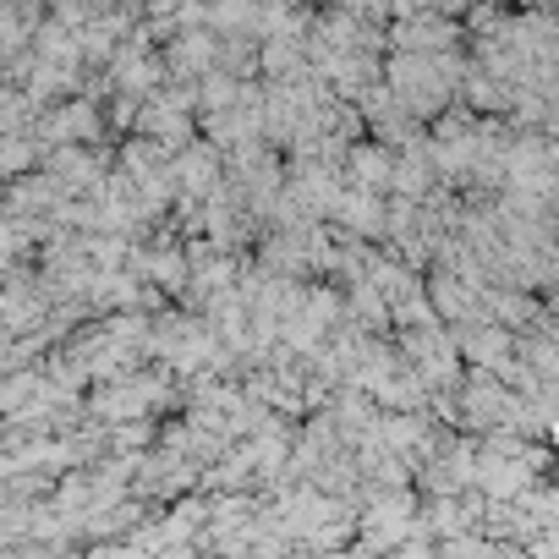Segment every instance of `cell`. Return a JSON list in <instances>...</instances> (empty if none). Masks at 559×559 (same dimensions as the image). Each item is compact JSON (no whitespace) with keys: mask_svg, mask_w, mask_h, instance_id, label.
Masks as SVG:
<instances>
[{"mask_svg":"<svg viewBox=\"0 0 559 559\" xmlns=\"http://www.w3.org/2000/svg\"><path fill=\"white\" fill-rule=\"evenodd\" d=\"M466 351L499 368V362H505V335H494V329H488V335H477V340H466Z\"/></svg>","mask_w":559,"mask_h":559,"instance_id":"obj_2","label":"cell"},{"mask_svg":"<svg viewBox=\"0 0 559 559\" xmlns=\"http://www.w3.org/2000/svg\"><path fill=\"white\" fill-rule=\"evenodd\" d=\"M104 559H143V554H132V548H104Z\"/></svg>","mask_w":559,"mask_h":559,"instance_id":"obj_4","label":"cell"},{"mask_svg":"<svg viewBox=\"0 0 559 559\" xmlns=\"http://www.w3.org/2000/svg\"><path fill=\"white\" fill-rule=\"evenodd\" d=\"M400 559H434V554H428V548H417V543H411V548L400 543Z\"/></svg>","mask_w":559,"mask_h":559,"instance_id":"obj_3","label":"cell"},{"mask_svg":"<svg viewBox=\"0 0 559 559\" xmlns=\"http://www.w3.org/2000/svg\"><path fill=\"white\" fill-rule=\"evenodd\" d=\"M406 532H411V499H406V494H389V499L373 505L368 521H362V543H368V548H400Z\"/></svg>","mask_w":559,"mask_h":559,"instance_id":"obj_1","label":"cell"}]
</instances>
